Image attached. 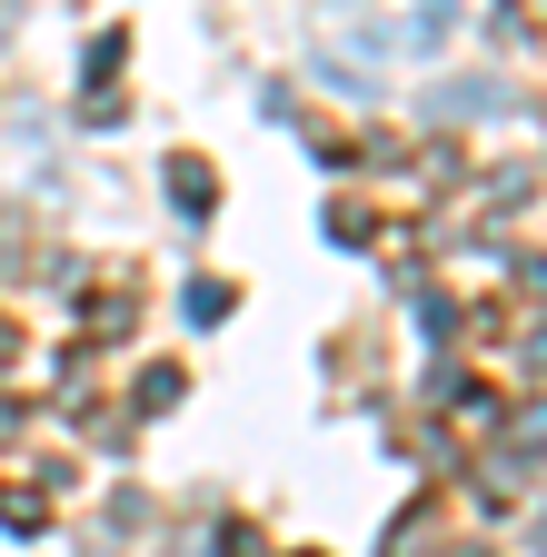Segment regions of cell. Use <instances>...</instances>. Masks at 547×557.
<instances>
[{"instance_id": "cell-2", "label": "cell", "mask_w": 547, "mask_h": 557, "mask_svg": "<svg viewBox=\"0 0 547 557\" xmlns=\"http://www.w3.org/2000/svg\"><path fill=\"white\" fill-rule=\"evenodd\" d=\"M220 557H259V528H239V518H229V528H220Z\"/></svg>"}, {"instance_id": "cell-1", "label": "cell", "mask_w": 547, "mask_h": 557, "mask_svg": "<svg viewBox=\"0 0 547 557\" xmlns=\"http://www.w3.org/2000/svg\"><path fill=\"white\" fill-rule=\"evenodd\" d=\"M170 199H179V209H210V199H220V180L199 170V160H179V170H170Z\"/></svg>"}]
</instances>
